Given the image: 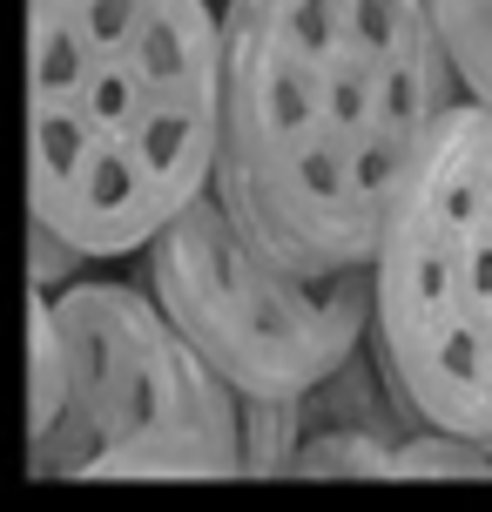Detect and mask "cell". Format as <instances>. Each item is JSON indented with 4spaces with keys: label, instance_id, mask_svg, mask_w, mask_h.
<instances>
[{
    "label": "cell",
    "instance_id": "1",
    "mask_svg": "<svg viewBox=\"0 0 492 512\" xmlns=\"http://www.w3.org/2000/svg\"><path fill=\"white\" fill-rule=\"evenodd\" d=\"M459 102L425 0H223L209 196L304 270H364Z\"/></svg>",
    "mask_w": 492,
    "mask_h": 512
},
{
    "label": "cell",
    "instance_id": "2",
    "mask_svg": "<svg viewBox=\"0 0 492 512\" xmlns=\"http://www.w3.org/2000/svg\"><path fill=\"white\" fill-rule=\"evenodd\" d=\"M216 135V0H27V203L54 256H142L209 196Z\"/></svg>",
    "mask_w": 492,
    "mask_h": 512
},
{
    "label": "cell",
    "instance_id": "3",
    "mask_svg": "<svg viewBox=\"0 0 492 512\" xmlns=\"http://www.w3.org/2000/svg\"><path fill=\"white\" fill-rule=\"evenodd\" d=\"M34 465L95 479L243 472V405L135 283H68L34 310Z\"/></svg>",
    "mask_w": 492,
    "mask_h": 512
},
{
    "label": "cell",
    "instance_id": "4",
    "mask_svg": "<svg viewBox=\"0 0 492 512\" xmlns=\"http://www.w3.org/2000/svg\"><path fill=\"white\" fill-rule=\"evenodd\" d=\"M371 337L418 432L492 452V115L459 102L371 250Z\"/></svg>",
    "mask_w": 492,
    "mask_h": 512
},
{
    "label": "cell",
    "instance_id": "5",
    "mask_svg": "<svg viewBox=\"0 0 492 512\" xmlns=\"http://www.w3.org/2000/svg\"><path fill=\"white\" fill-rule=\"evenodd\" d=\"M149 297L243 411H297L364 358L371 270H304L203 196L149 243Z\"/></svg>",
    "mask_w": 492,
    "mask_h": 512
},
{
    "label": "cell",
    "instance_id": "6",
    "mask_svg": "<svg viewBox=\"0 0 492 512\" xmlns=\"http://www.w3.org/2000/svg\"><path fill=\"white\" fill-rule=\"evenodd\" d=\"M445 41V61L459 75V95L492 115V0H425Z\"/></svg>",
    "mask_w": 492,
    "mask_h": 512
}]
</instances>
